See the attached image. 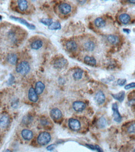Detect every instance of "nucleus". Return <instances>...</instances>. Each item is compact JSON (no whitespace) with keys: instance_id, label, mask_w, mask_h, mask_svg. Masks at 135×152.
I'll use <instances>...</instances> for the list:
<instances>
[{"instance_id":"1","label":"nucleus","mask_w":135,"mask_h":152,"mask_svg":"<svg viewBox=\"0 0 135 152\" xmlns=\"http://www.w3.org/2000/svg\"><path fill=\"white\" fill-rule=\"evenodd\" d=\"M51 140V135L49 132H42L38 135L37 138V141L39 145L41 146L47 145Z\"/></svg>"},{"instance_id":"2","label":"nucleus","mask_w":135,"mask_h":152,"mask_svg":"<svg viewBox=\"0 0 135 152\" xmlns=\"http://www.w3.org/2000/svg\"><path fill=\"white\" fill-rule=\"evenodd\" d=\"M31 70L30 65L26 61H22L20 62L16 67V71L18 73L22 75H25L28 74Z\"/></svg>"},{"instance_id":"3","label":"nucleus","mask_w":135,"mask_h":152,"mask_svg":"<svg viewBox=\"0 0 135 152\" xmlns=\"http://www.w3.org/2000/svg\"><path fill=\"white\" fill-rule=\"evenodd\" d=\"M68 127L73 131H78L81 128V123L78 119L71 118L68 120Z\"/></svg>"},{"instance_id":"4","label":"nucleus","mask_w":135,"mask_h":152,"mask_svg":"<svg viewBox=\"0 0 135 152\" xmlns=\"http://www.w3.org/2000/svg\"><path fill=\"white\" fill-rule=\"evenodd\" d=\"M59 10L62 15H66L71 12L72 7L68 3H61V4L59 6Z\"/></svg>"},{"instance_id":"5","label":"nucleus","mask_w":135,"mask_h":152,"mask_svg":"<svg viewBox=\"0 0 135 152\" xmlns=\"http://www.w3.org/2000/svg\"><path fill=\"white\" fill-rule=\"evenodd\" d=\"M72 107L75 111L81 112L84 111L86 108V104L82 101H75L72 104Z\"/></svg>"},{"instance_id":"6","label":"nucleus","mask_w":135,"mask_h":152,"mask_svg":"<svg viewBox=\"0 0 135 152\" xmlns=\"http://www.w3.org/2000/svg\"><path fill=\"white\" fill-rule=\"evenodd\" d=\"M112 110L113 112V117H114V120L117 122L120 123L121 122V120H122V117H121L120 114L119 113V111H118V105L117 103H114L112 105Z\"/></svg>"},{"instance_id":"7","label":"nucleus","mask_w":135,"mask_h":152,"mask_svg":"<svg viewBox=\"0 0 135 152\" xmlns=\"http://www.w3.org/2000/svg\"><path fill=\"white\" fill-rule=\"evenodd\" d=\"M95 100L98 104H103L106 100V97H105V94L103 92V91H98L95 95Z\"/></svg>"},{"instance_id":"8","label":"nucleus","mask_w":135,"mask_h":152,"mask_svg":"<svg viewBox=\"0 0 135 152\" xmlns=\"http://www.w3.org/2000/svg\"><path fill=\"white\" fill-rule=\"evenodd\" d=\"M50 115L51 117L53 118L54 120H60L62 117V113L60 109L58 108H53L51 109L50 112Z\"/></svg>"},{"instance_id":"9","label":"nucleus","mask_w":135,"mask_h":152,"mask_svg":"<svg viewBox=\"0 0 135 152\" xmlns=\"http://www.w3.org/2000/svg\"><path fill=\"white\" fill-rule=\"evenodd\" d=\"M10 18L12 19L13 20H14V21H18L19 22H20V23H21V24L25 25L26 26H27L28 28L31 29H34L36 28V26L34 25L30 24V23H29L27 21H26L25 19H22V18H17V17H15V16H11Z\"/></svg>"},{"instance_id":"10","label":"nucleus","mask_w":135,"mask_h":152,"mask_svg":"<svg viewBox=\"0 0 135 152\" xmlns=\"http://www.w3.org/2000/svg\"><path fill=\"white\" fill-rule=\"evenodd\" d=\"M28 98L29 99V100L32 102H37L39 97H38V95L36 93L33 87H31L29 89V92H28Z\"/></svg>"},{"instance_id":"11","label":"nucleus","mask_w":135,"mask_h":152,"mask_svg":"<svg viewBox=\"0 0 135 152\" xmlns=\"http://www.w3.org/2000/svg\"><path fill=\"white\" fill-rule=\"evenodd\" d=\"M21 136L25 140H30L33 138V132L29 129H23L21 131Z\"/></svg>"},{"instance_id":"12","label":"nucleus","mask_w":135,"mask_h":152,"mask_svg":"<svg viewBox=\"0 0 135 152\" xmlns=\"http://www.w3.org/2000/svg\"><path fill=\"white\" fill-rule=\"evenodd\" d=\"M67 62H68L66 59H64V57H61L55 61V62H54V67L57 69H61L65 67L67 64Z\"/></svg>"},{"instance_id":"13","label":"nucleus","mask_w":135,"mask_h":152,"mask_svg":"<svg viewBox=\"0 0 135 152\" xmlns=\"http://www.w3.org/2000/svg\"><path fill=\"white\" fill-rule=\"evenodd\" d=\"M9 123H10V119L7 115H4L0 118V127L1 128L7 127Z\"/></svg>"},{"instance_id":"14","label":"nucleus","mask_w":135,"mask_h":152,"mask_svg":"<svg viewBox=\"0 0 135 152\" xmlns=\"http://www.w3.org/2000/svg\"><path fill=\"white\" fill-rule=\"evenodd\" d=\"M44 89H45V85L43 82L41 81L36 82L34 90L38 95H41V94H42V92H44Z\"/></svg>"},{"instance_id":"15","label":"nucleus","mask_w":135,"mask_h":152,"mask_svg":"<svg viewBox=\"0 0 135 152\" xmlns=\"http://www.w3.org/2000/svg\"><path fill=\"white\" fill-rule=\"evenodd\" d=\"M84 48L87 51L92 52L93 51L95 48V44L94 41L88 40L86 41L84 44Z\"/></svg>"},{"instance_id":"16","label":"nucleus","mask_w":135,"mask_h":152,"mask_svg":"<svg viewBox=\"0 0 135 152\" xmlns=\"http://www.w3.org/2000/svg\"><path fill=\"white\" fill-rule=\"evenodd\" d=\"M78 45L74 41H69L66 43V48L68 51L74 52L77 49Z\"/></svg>"},{"instance_id":"17","label":"nucleus","mask_w":135,"mask_h":152,"mask_svg":"<svg viewBox=\"0 0 135 152\" xmlns=\"http://www.w3.org/2000/svg\"><path fill=\"white\" fill-rule=\"evenodd\" d=\"M119 19L120 22L124 24H127L131 21V17L129 15L126 14V13H123L120 15Z\"/></svg>"},{"instance_id":"18","label":"nucleus","mask_w":135,"mask_h":152,"mask_svg":"<svg viewBox=\"0 0 135 152\" xmlns=\"http://www.w3.org/2000/svg\"><path fill=\"white\" fill-rule=\"evenodd\" d=\"M94 24L97 28H103L106 25V21L102 18H97L95 19Z\"/></svg>"},{"instance_id":"19","label":"nucleus","mask_w":135,"mask_h":152,"mask_svg":"<svg viewBox=\"0 0 135 152\" xmlns=\"http://www.w3.org/2000/svg\"><path fill=\"white\" fill-rule=\"evenodd\" d=\"M18 8L21 11H25L28 8V3L25 0H19L18 1Z\"/></svg>"},{"instance_id":"20","label":"nucleus","mask_w":135,"mask_h":152,"mask_svg":"<svg viewBox=\"0 0 135 152\" xmlns=\"http://www.w3.org/2000/svg\"><path fill=\"white\" fill-rule=\"evenodd\" d=\"M84 62L85 64H87L91 66H94L97 64V61L94 57H91V56H87L84 57Z\"/></svg>"},{"instance_id":"21","label":"nucleus","mask_w":135,"mask_h":152,"mask_svg":"<svg viewBox=\"0 0 135 152\" xmlns=\"http://www.w3.org/2000/svg\"><path fill=\"white\" fill-rule=\"evenodd\" d=\"M43 46V42L40 39H38L36 40L34 42H32L31 44V47L32 49H35V50H38L40 48H42V46Z\"/></svg>"},{"instance_id":"22","label":"nucleus","mask_w":135,"mask_h":152,"mask_svg":"<svg viewBox=\"0 0 135 152\" xmlns=\"http://www.w3.org/2000/svg\"><path fill=\"white\" fill-rule=\"evenodd\" d=\"M7 60L9 63H10L11 64H13V65H14L16 64V62H17V61H18L17 56L14 53L9 54L7 57Z\"/></svg>"},{"instance_id":"23","label":"nucleus","mask_w":135,"mask_h":152,"mask_svg":"<svg viewBox=\"0 0 135 152\" xmlns=\"http://www.w3.org/2000/svg\"><path fill=\"white\" fill-rule=\"evenodd\" d=\"M107 40L111 44H116L119 42V38H118V37L117 36L113 34H110L109 36H108Z\"/></svg>"},{"instance_id":"24","label":"nucleus","mask_w":135,"mask_h":152,"mask_svg":"<svg viewBox=\"0 0 135 152\" xmlns=\"http://www.w3.org/2000/svg\"><path fill=\"white\" fill-rule=\"evenodd\" d=\"M124 91H121L120 92H119L118 94H112V96L115 98L117 99V100H118L119 102H121L123 100H124Z\"/></svg>"},{"instance_id":"25","label":"nucleus","mask_w":135,"mask_h":152,"mask_svg":"<svg viewBox=\"0 0 135 152\" xmlns=\"http://www.w3.org/2000/svg\"><path fill=\"white\" fill-rule=\"evenodd\" d=\"M49 29L51 30H57L61 29V25L59 22H52L50 26H49Z\"/></svg>"},{"instance_id":"26","label":"nucleus","mask_w":135,"mask_h":152,"mask_svg":"<svg viewBox=\"0 0 135 152\" xmlns=\"http://www.w3.org/2000/svg\"><path fill=\"white\" fill-rule=\"evenodd\" d=\"M73 77L75 80H80V79H81L82 77H83V71L80 69H77V70L74 72Z\"/></svg>"},{"instance_id":"27","label":"nucleus","mask_w":135,"mask_h":152,"mask_svg":"<svg viewBox=\"0 0 135 152\" xmlns=\"http://www.w3.org/2000/svg\"><path fill=\"white\" fill-rule=\"evenodd\" d=\"M98 125L100 128H104L107 125V120L104 117H101L98 121Z\"/></svg>"},{"instance_id":"28","label":"nucleus","mask_w":135,"mask_h":152,"mask_svg":"<svg viewBox=\"0 0 135 152\" xmlns=\"http://www.w3.org/2000/svg\"><path fill=\"white\" fill-rule=\"evenodd\" d=\"M40 22L42 24L45 25V26H50L51 24V23L53 22L52 21V19H49V18H43L40 19Z\"/></svg>"},{"instance_id":"29","label":"nucleus","mask_w":135,"mask_h":152,"mask_svg":"<svg viewBox=\"0 0 135 152\" xmlns=\"http://www.w3.org/2000/svg\"><path fill=\"white\" fill-rule=\"evenodd\" d=\"M126 82V80L125 79H119L117 81L118 84L120 85V86H123Z\"/></svg>"},{"instance_id":"30","label":"nucleus","mask_w":135,"mask_h":152,"mask_svg":"<svg viewBox=\"0 0 135 152\" xmlns=\"http://www.w3.org/2000/svg\"><path fill=\"white\" fill-rule=\"evenodd\" d=\"M31 117H24V118H23L22 120V122L24 124H28V123H31Z\"/></svg>"},{"instance_id":"31","label":"nucleus","mask_w":135,"mask_h":152,"mask_svg":"<svg viewBox=\"0 0 135 152\" xmlns=\"http://www.w3.org/2000/svg\"><path fill=\"white\" fill-rule=\"evenodd\" d=\"M134 86H135V83L134 82H132V83H130L129 84L126 85L124 88L126 90H128V89H130L131 88H134Z\"/></svg>"},{"instance_id":"32","label":"nucleus","mask_w":135,"mask_h":152,"mask_svg":"<svg viewBox=\"0 0 135 152\" xmlns=\"http://www.w3.org/2000/svg\"><path fill=\"white\" fill-rule=\"evenodd\" d=\"M128 130L130 133H134V124L130 125V126L128 127Z\"/></svg>"},{"instance_id":"33","label":"nucleus","mask_w":135,"mask_h":152,"mask_svg":"<svg viewBox=\"0 0 135 152\" xmlns=\"http://www.w3.org/2000/svg\"><path fill=\"white\" fill-rule=\"evenodd\" d=\"M41 123L42 125H47L49 124L48 121L46 119H42L41 120Z\"/></svg>"},{"instance_id":"34","label":"nucleus","mask_w":135,"mask_h":152,"mask_svg":"<svg viewBox=\"0 0 135 152\" xmlns=\"http://www.w3.org/2000/svg\"><path fill=\"white\" fill-rule=\"evenodd\" d=\"M55 145H50V146H49L47 148V150H49V151H51L52 150H54L55 148Z\"/></svg>"},{"instance_id":"35","label":"nucleus","mask_w":135,"mask_h":152,"mask_svg":"<svg viewBox=\"0 0 135 152\" xmlns=\"http://www.w3.org/2000/svg\"><path fill=\"white\" fill-rule=\"evenodd\" d=\"M123 31L124 32H126V33H130V32H131L130 29H123Z\"/></svg>"},{"instance_id":"36","label":"nucleus","mask_w":135,"mask_h":152,"mask_svg":"<svg viewBox=\"0 0 135 152\" xmlns=\"http://www.w3.org/2000/svg\"><path fill=\"white\" fill-rule=\"evenodd\" d=\"M129 1V2H130L131 3H133V4H134V1Z\"/></svg>"}]
</instances>
